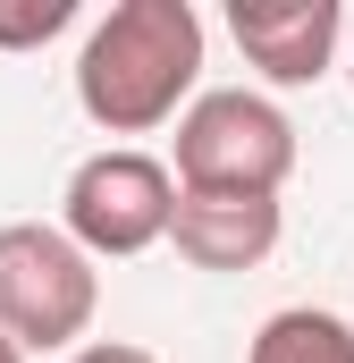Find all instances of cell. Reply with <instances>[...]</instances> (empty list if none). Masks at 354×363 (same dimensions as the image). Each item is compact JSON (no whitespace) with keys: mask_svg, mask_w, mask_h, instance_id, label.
<instances>
[{"mask_svg":"<svg viewBox=\"0 0 354 363\" xmlns=\"http://www.w3.org/2000/svg\"><path fill=\"white\" fill-rule=\"evenodd\" d=\"M194 77H202L194 0H118L76 60V101L110 135H152V127L185 118L177 101L194 93Z\"/></svg>","mask_w":354,"mask_h":363,"instance_id":"obj_1","label":"cell"},{"mask_svg":"<svg viewBox=\"0 0 354 363\" xmlns=\"http://www.w3.org/2000/svg\"><path fill=\"white\" fill-rule=\"evenodd\" d=\"M101 271L68 228L42 220H8L0 228V338L25 355H59L93 330Z\"/></svg>","mask_w":354,"mask_h":363,"instance_id":"obj_2","label":"cell"},{"mask_svg":"<svg viewBox=\"0 0 354 363\" xmlns=\"http://www.w3.org/2000/svg\"><path fill=\"white\" fill-rule=\"evenodd\" d=\"M295 169V127L287 110L245 85L194 93L177 118V186L185 194H278Z\"/></svg>","mask_w":354,"mask_h":363,"instance_id":"obj_3","label":"cell"},{"mask_svg":"<svg viewBox=\"0 0 354 363\" xmlns=\"http://www.w3.org/2000/svg\"><path fill=\"white\" fill-rule=\"evenodd\" d=\"M59 220H68V237L85 245L93 262H127V254H144V245L169 237L177 169L152 161V152H135V144H110V152L76 161V178L59 194Z\"/></svg>","mask_w":354,"mask_h":363,"instance_id":"obj_4","label":"cell"},{"mask_svg":"<svg viewBox=\"0 0 354 363\" xmlns=\"http://www.w3.org/2000/svg\"><path fill=\"white\" fill-rule=\"evenodd\" d=\"M228 34H236V51L262 68L270 85H312L338 60L346 9L338 0H236L228 9Z\"/></svg>","mask_w":354,"mask_h":363,"instance_id":"obj_5","label":"cell"},{"mask_svg":"<svg viewBox=\"0 0 354 363\" xmlns=\"http://www.w3.org/2000/svg\"><path fill=\"white\" fill-rule=\"evenodd\" d=\"M169 237L194 271H253L278 245V194H185L177 186Z\"/></svg>","mask_w":354,"mask_h":363,"instance_id":"obj_6","label":"cell"},{"mask_svg":"<svg viewBox=\"0 0 354 363\" xmlns=\"http://www.w3.org/2000/svg\"><path fill=\"white\" fill-rule=\"evenodd\" d=\"M245 363H354V330L338 313L295 304V313H270L262 330H253V355Z\"/></svg>","mask_w":354,"mask_h":363,"instance_id":"obj_7","label":"cell"},{"mask_svg":"<svg viewBox=\"0 0 354 363\" xmlns=\"http://www.w3.org/2000/svg\"><path fill=\"white\" fill-rule=\"evenodd\" d=\"M76 17V0H34V9H0V43L25 51V43H51L59 26Z\"/></svg>","mask_w":354,"mask_h":363,"instance_id":"obj_8","label":"cell"},{"mask_svg":"<svg viewBox=\"0 0 354 363\" xmlns=\"http://www.w3.org/2000/svg\"><path fill=\"white\" fill-rule=\"evenodd\" d=\"M68 363H161V355H144V347H127V338H101V347H76Z\"/></svg>","mask_w":354,"mask_h":363,"instance_id":"obj_9","label":"cell"},{"mask_svg":"<svg viewBox=\"0 0 354 363\" xmlns=\"http://www.w3.org/2000/svg\"><path fill=\"white\" fill-rule=\"evenodd\" d=\"M0 363H25V347H8V338H0Z\"/></svg>","mask_w":354,"mask_h":363,"instance_id":"obj_10","label":"cell"}]
</instances>
